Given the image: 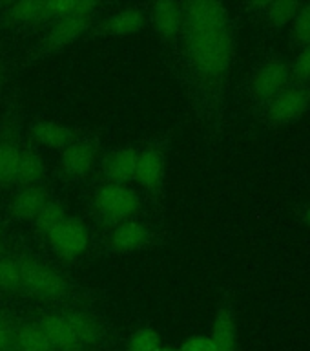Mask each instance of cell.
I'll use <instances>...</instances> for the list:
<instances>
[{"label":"cell","mask_w":310,"mask_h":351,"mask_svg":"<svg viewBox=\"0 0 310 351\" xmlns=\"http://www.w3.org/2000/svg\"><path fill=\"white\" fill-rule=\"evenodd\" d=\"M146 26V15L139 8H122L115 11L103 22L101 26V35L106 37H130L135 33L142 32V27Z\"/></svg>","instance_id":"obj_10"},{"label":"cell","mask_w":310,"mask_h":351,"mask_svg":"<svg viewBox=\"0 0 310 351\" xmlns=\"http://www.w3.org/2000/svg\"><path fill=\"white\" fill-rule=\"evenodd\" d=\"M5 16L13 24H35V22L48 21L46 2H38V0L15 2V4H10L5 8Z\"/></svg>","instance_id":"obj_21"},{"label":"cell","mask_w":310,"mask_h":351,"mask_svg":"<svg viewBox=\"0 0 310 351\" xmlns=\"http://www.w3.org/2000/svg\"><path fill=\"white\" fill-rule=\"evenodd\" d=\"M309 92L303 86H287L276 93L270 104V115L278 121L294 119L307 108Z\"/></svg>","instance_id":"obj_12"},{"label":"cell","mask_w":310,"mask_h":351,"mask_svg":"<svg viewBox=\"0 0 310 351\" xmlns=\"http://www.w3.org/2000/svg\"><path fill=\"white\" fill-rule=\"evenodd\" d=\"M183 19L185 26H201V24H216L227 22V11L218 2H188L183 4Z\"/></svg>","instance_id":"obj_17"},{"label":"cell","mask_w":310,"mask_h":351,"mask_svg":"<svg viewBox=\"0 0 310 351\" xmlns=\"http://www.w3.org/2000/svg\"><path fill=\"white\" fill-rule=\"evenodd\" d=\"M186 55L205 77L223 75L232 57V35L227 22L185 26Z\"/></svg>","instance_id":"obj_1"},{"label":"cell","mask_w":310,"mask_h":351,"mask_svg":"<svg viewBox=\"0 0 310 351\" xmlns=\"http://www.w3.org/2000/svg\"><path fill=\"white\" fill-rule=\"evenodd\" d=\"M137 156L139 150L131 147L119 148L108 156L104 170H106V178L109 183H119L126 185L135 178V167H137Z\"/></svg>","instance_id":"obj_16"},{"label":"cell","mask_w":310,"mask_h":351,"mask_svg":"<svg viewBox=\"0 0 310 351\" xmlns=\"http://www.w3.org/2000/svg\"><path fill=\"white\" fill-rule=\"evenodd\" d=\"M150 238H152V232L146 225L135 219H128L119 225H114L108 236V245L112 251L128 254V252L141 251L142 247L148 245Z\"/></svg>","instance_id":"obj_7"},{"label":"cell","mask_w":310,"mask_h":351,"mask_svg":"<svg viewBox=\"0 0 310 351\" xmlns=\"http://www.w3.org/2000/svg\"><path fill=\"white\" fill-rule=\"evenodd\" d=\"M68 214H66L64 207L57 202H48L44 205V208L40 210V214L35 219V225H37V229L42 232V234H48L51 230L57 227V225L66 218Z\"/></svg>","instance_id":"obj_26"},{"label":"cell","mask_w":310,"mask_h":351,"mask_svg":"<svg viewBox=\"0 0 310 351\" xmlns=\"http://www.w3.org/2000/svg\"><path fill=\"white\" fill-rule=\"evenodd\" d=\"M210 339L218 351H235V322L229 307L219 309Z\"/></svg>","instance_id":"obj_19"},{"label":"cell","mask_w":310,"mask_h":351,"mask_svg":"<svg viewBox=\"0 0 310 351\" xmlns=\"http://www.w3.org/2000/svg\"><path fill=\"white\" fill-rule=\"evenodd\" d=\"M2 251H4V245H0V256L4 254V252H2Z\"/></svg>","instance_id":"obj_35"},{"label":"cell","mask_w":310,"mask_h":351,"mask_svg":"<svg viewBox=\"0 0 310 351\" xmlns=\"http://www.w3.org/2000/svg\"><path fill=\"white\" fill-rule=\"evenodd\" d=\"M294 35L301 43H310V4L303 5L294 19Z\"/></svg>","instance_id":"obj_28"},{"label":"cell","mask_w":310,"mask_h":351,"mask_svg":"<svg viewBox=\"0 0 310 351\" xmlns=\"http://www.w3.org/2000/svg\"><path fill=\"white\" fill-rule=\"evenodd\" d=\"M92 29V16H62L49 22L44 35V46L49 49H60L77 43Z\"/></svg>","instance_id":"obj_5"},{"label":"cell","mask_w":310,"mask_h":351,"mask_svg":"<svg viewBox=\"0 0 310 351\" xmlns=\"http://www.w3.org/2000/svg\"><path fill=\"white\" fill-rule=\"evenodd\" d=\"M307 219H309V223H310V210H309V213H307Z\"/></svg>","instance_id":"obj_36"},{"label":"cell","mask_w":310,"mask_h":351,"mask_svg":"<svg viewBox=\"0 0 310 351\" xmlns=\"http://www.w3.org/2000/svg\"><path fill=\"white\" fill-rule=\"evenodd\" d=\"M161 346H163V340L155 329L141 328L130 337L126 351H155Z\"/></svg>","instance_id":"obj_27"},{"label":"cell","mask_w":310,"mask_h":351,"mask_svg":"<svg viewBox=\"0 0 310 351\" xmlns=\"http://www.w3.org/2000/svg\"><path fill=\"white\" fill-rule=\"evenodd\" d=\"M15 351H53L42 329L35 324H22L15 331Z\"/></svg>","instance_id":"obj_22"},{"label":"cell","mask_w":310,"mask_h":351,"mask_svg":"<svg viewBox=\"0 0 310 351\" xmlns=\"http://www.w3.org/2000/svg\"><path fill=\"white\" fill-rule=\"evenodd\" d=\"M51 251L62 260H77L88 251L90 232L79 218L66 216L51 232L46 234Z\"/></svg>","instance_id":"obj_4"},{"label":"cell","mask_w":310,"mask_h":351,"mask_svg":"<svg viewBox=\"0 0 310 351\" xmlns=\"http://www.w3.org/2000/svg\"><path fill=\"white\" fill-rule=\"evenodd\" d=\"M0 351H15V331L0 317Z\"/></svg>","instance_id":"obj_32"},{"label":"cell","mask_w":310,"mask_h":351,"mask_svg":"<svg viewBox=\"0 0 310 351\" xmlns=\"http://www.w3.org/2000/svg\"><path fill=\"white\" fill-rule=\"evenodd\" d=\"M37 324L42 329V333L46 335V339H48L53 351L82 350L66 313H49V315L40 318Z\"/></svg>","instance_id":"obj_6"},{"label":"cell","mask_w":310,"mask_h":351,"mask_svg":"<svg viewBox=\"0 0 310 351\" xmlns=\"http://www.w3.org/2000/svg\"><path fill=\"white\" fill-rule=\"evenodd\" d=\"M97 8L95 2L84 0H49L46 2V16L49 22L62 16H92Z\"/></svg>","instance_id":"obj_20"},{"label":"cell","mask_w":310,"mask_h":351,"mask_svg":"<svg viewBox=\"0 0 310 351\" xmlns=\"http://www.w3.org/2000/svg\"><path fill=\"white\" fill-rule=\"evenodd\" d=\"M31 136L38 145L51 150H64L75 141V132L64 123L57 121H37L31 125Z\"/></svg>","instance_id":"obj_15"},{"label":"cell","mask_w":310,"mask_h":351,"mask_svg":"<svg viewBox=\"0 0 310 351\" xmlns=\"http://www.w3.org/2000/svg\"><path fill=\"white\" fill-rule=\"evenodd\" d=\"M0 245H4V229H2V225H0Z\"/></svg>","instance_id":"obj_34"},{"label":"cell","mask_w":310,"mask_h":351,"mask_svg":"<svg viewBox=\"0 0 310 351\" xmlns=\"http://www.w3.org/2000/svg\"><path fill=\"white\" fill-rule=\"evenodd\" d=\"M150 21H152L153 29L163 38L177 37L185 27L183 4H175V2L153 4L150 10Z\"/></svg>","instance_id":"obj_11"},{"label":"cell","mask_w":310,"mask_h":351,"mask_svg":"<svg viewBox=\"0 0 310 351\" xmlns=\"http://www.w3.org/2000/svg\"><path fill=\"white\" fill-rule=\"evenodd\" d=\"M21 291L40 300H55L66 295V280L59 271L49 267L46 263L33 260V258H21Z\"/></svg>","instance_id":"obj_3"},{"label":"cell","mask_w":310,"mask_h":351,"mask_svg":"<svg viewBox=\"0 0 310 351\" xmlns=\"http://www.w3.org/2000/svg\"><path fill=\"white\" fill-rule=\"evenodd\" d=\"M294 73L298 77H310V43H307L296 57Z\"/></svg>","instance_id":"obj_31"},{"label":"cell","mask_w":310,"mask_h":351,"mask_svg":"<svg viewBox=\"0 0 310 351\" xmlns=\"http://www.w3.org/2000/svg\"><path fill=\"white\" fill-rule=\"evenodd\" d=\"M155 351H177L175 350V348H170V346H161V348H159V350H155Z\"/></svg>","instance_id":"obj_33"},{"label":"cell","mask_w":310,"mask_h":351,"mask_svg":"<svg viewBox=\"0 0 310 351\" xmlns=\"http://www.w3.org/2000/svg\"><path fill=\"white\" fill-rule=\"evenodd\" d=\"M21 148L10 141L0 143V185H8L15 181L16 159Z\"/></svg>","instance_id":"obj_25"},{"label":"cell","mask_w":310,"mask_h":351,"mask_svg":"<svg viewBox=\"0 0 310 351\" xmlns=\"http://www.w3.org/2000/svg\"><path fill=\"white\" fill-rule=\"evenodd\" d=\"M166 172V156L161 148L146 147L139 150L133 180L146 191H155L161 186Z\"/></svg>","instance_id":"obj_8"},{"label":"cell","mask_w":310,"mask_h":351,"mask_svg":"<svg viewBox=\"0 0 310 351\" xmlns=\"http://www.w3.org/2000/svg\"><path fill=\"white\" fill-rule=\"evenodd\" d=\"M48 202L46 192L38 189L37 185L22 186L21 191L11 197L10 210L13 218L21 219V221H35Z\"/></svg>","instance_id":"obj_13"},{"label":"cell","mask_w":310,"mask_h":351,"mask_svg":"<svg viewBox=\"0 0 310 351\" xmlns=\"http://www.w3.org/2000/svg\"><path fill=\"white\" fill-rule=\"evenodd\" d=\"M97 161V147L88 139H75L62 150L60 165L70 178H84Z\"/></svg>","instance_id":"obj_9"},{"label":"cell","mask_w":310,"mask_h":351,"mask_svg":"<svg viewBox=\"0 0 310 351\" xmlns=\"http://www.w3.org/2000/svg\"><path fill=\"white\" fill-rule=\"evenodd\" d=\"M66 315H68V318H70L71 328H73V331H75L81 348H88V346H92L93 342L99 339L97 322H95L88 313L70 311V313H66Z\"/></svg>","instance_id":"obj_23"},{"label":"cell","mask_w":310,"mask_h":351,"mask_svg":"<svg viewBox=\"0 0 310 351\" xmlns=\"http://www.w3.org/2000/svg\"><path fill=\"white\" fill-rule=\"evenodd\" d=\"M93 207L97 210L99 218L112 225H119L122 221L133 219L141 207V199L137 196V192L131 191L128 185L108 181L103 186H99L95 192Z\"/></svg>","instance_id":"obj_2"},{"label":"cell","mask_w":310,"mask_h":351,"mask_svg":"<svg viewBox=\"0 0 310 351\" xmlns=\"http://www.w3.org/2000/svg\"><path fill=\"white\" fill-rule=\"evenodd\" d=\"M177 351H218L216 344L210 337L205 335H194L190 339H186L183 344L177 348Z\"/></svg>","instance_id":"obj_29"},{"label":"cell","mask_w":310,"mask_h":351,"mask_svg":"<svg viewBox=\"0 0 310 351\" xmlns=\"http://www.w3.org/2000/svg\"><path fill=\"white\" fill-rule=\"evenodd\" d=\"M298 10V5L292 4V2H276V4L270 5V11H268V15L272 19L274 22H285L287 19L294 15V11Z\"/></svg>","instance_id":"obj_30"},{"label":"cell","mask_w":310,"mask_h":351,"mask_svg":"<svg viewBox=\"0 0 310 351\" xmlns=\"http://www.w3.org/2000/svg\"><path fill=\"white\" fill-rule=\"evenodd\" d=\"M21 258L0 256V291L2 293H16L21 291Z\"/></svg>","instance_id":"obj_24"},{"label":"cell","mask_w":310,"mask_h":351,"mask_svg":"<svg viewBox=\"0 0 310 351\" xmlns=\"http://www.w3.org/2000/svg\"><path fill=\"white\" fill-rule=\"evenodd\" d=\"M44 176V163L40 156H37L31 150H24L21 148L18 152V159H16V169H15V181L22 186L37 185L38 181L42 180Z\"/></svg>","instance_id":"obj_18"},{"label":"cell","mask_w":310,"mask_h":351,"mask_svg":"<svg viewBox=\"0 0 310 351\" xmlns=\"http://www.w3.org/2000/svg\"><path fill=\"white\" fill-rule=\"evenodd\" d=\"M289 81V66L281 60H268L256 71L254 92L259 97H274Z\"/></svg>","instance_id":"obj_14"}]
</instances>
